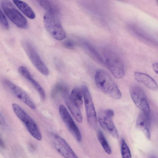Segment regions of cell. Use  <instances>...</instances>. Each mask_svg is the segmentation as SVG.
Here are the masks:
<instances>
[{
  "label": "cell",
  "instance_id": "6da1fadb",
  "mask_svg": "<svg viewBox=\"0 0 158 158\" xmlns=\"http://www.w3.org/2000/svg\"><path fill=\"white\" fill-rule=\"evenodd\" d=\"M97 87L103 93L115 99H119L121 93L116 84L109 75L102 69L97 70L95 75Z\"/></svg>",
  "mask_w": 158,
  "mask_h": 158
},
{
  "label": "cell",
  "instance_id": "7a4b0ae2",
  "mask_svg": "<svg viewBox=\"0 0 158 158\" xmlns=\"http://www.w3.org/2000/svg\"><path fill=\"white\" fill-rule=\"evenodd\" d=\"M105 64L114 77L118 79L123 78L125 75L123 63L120 55L114 50L106 48L104 50Z\"/></svg>",
  "mask_w": 158,
  "mask_h": 158
},
{
  "label": "cell",
  "instance_id": "3957f363",
  "mask_svg": "<svg viewBox=\"0 0 158 158\" xmlns=\"http://www.w3.org/2000/svg\"><path fill=\"white\" fill-rule=\"evenodd\" d=\"M13 110L18 118L24 124L30 134L38 140H41L42 135L38 127L33 119L18 104L13 103Z\"/></svg>",
  "mask_w": 158,
  "mask_h": 158
},
{
  "label": "cell",
  "instance_id": "277c9868",
  "mask_svg": "<svg viewBox=\"0 0 158 158\" xmlns=\"http://www.w3.org/2000/svg\"><path fill=\"white\" fill-rule=\"evenodd\" d=\"M44 22L46 29L55 39L60 41L66 38V33L57 15L46 12L44 16Z\"/></svg>",
  "mask_w": 158,
  "mask_h": 158
},
{
  "label": "cell",
  "instance_id": "5b68a950",
  "mask_svg": "<svg viewBox=\"0 0 158 158\" xmlns=\"http://www.w3.org/2000/svg\"><path fill=\"white\" fill-rule=\"evenodd\" d=\"M1 4L3 10L8 18L14 24L21 28L27 27L26 18L15 7L12 3L8 0H2Z\"/></svg>",
  "mask_w": 158,
  "mask_h": 158
},
{
  "label": "cell",
  "instance_id": "8992f818",
  "mask_svg": "<svg viewBox=\"0 0 158 158\" xmlns=\"http://www.w3.org/2000/svg\"><path fill=\"white\" fill-rule=\"evenodd\" d=\"M23 47L30 61L41 74L44 76L49 74V70L41 59L32 44L28 41H25L23 43Z\"/></svg>",
  "mask_w": 158,
  "mask_h": 158
},
{
  "label": "cell",
  "instance_id": "52a82bcc",
  "mask_svg": "<svg viewBox=\"0 0 158 158\" xmlns=\"http://www.w3.org/2000/svg\"><path fill=\"white\" fill-rule=\"evenodd\" d=\"M114 112L111 109L100 110L98 114V120L102 127L116 138L118 137V133L112 118Z\"/></svg>",
  "mask_w": 158,
  "mask_h": 158
},
{
  "label": "cell",
  "instance_id": "ba28073f",
  "mask_svg": "<svg viewBox=\"0 0 158 158\" xmlns=\"http://www.w3.org/2000/svg\"><path fill=\"white\" fill-rule=\"evenodd\" d=\"M50 138L55 148L64 158H78L68 143L60 136L52 133Z\"/></svg>",
  "mask_w": 158,
  "mask_h": 158
},
{
  "label": "cell",
  "instance_id": "9c48e42d",
  "mask_svg": "<svg viewBox=\"0 0 158 158\" xmlns=\"http://www.w3.org/2000/svg\"><path fill=\"white\" fill-rule=\"evenodd\" d=\"M81 90L84 99L87 122L90 126L94 127L97 123V117L91 96L88 87L86 85H82Z\"/></svg>",
  "mask_w": 158,
  "mask_h": 158
},
{
  "label": "cell",
  "instance_id": "30bf717a",
  "mask_svg": "<svg viewBox=\"0 0 158 158\" xmlns=\"http://www.w3.org/2000/svg\"><path fill=\"white\" fill-rule=\"evenodd\" d=\"M130 94L133 102L141 112L149 115L150 108L143 90L138 86H133L130 89Z\"/></svg>",
  "mask_w": 158,
  "mask_h": 158
},
{
  "label": "cell",
  "instance_id": "8fae6325",
  "mask_svg": "<svg viewBox=\"0 0 158 158\" xmlns=\"http://www.w3.org/2000/svg\"><path fill=\"white\" fill-rule=\"evenodd\" d=\"M59 112L69 131L78 141L80 142L82 139L81 133L66 108L62 105H60Z\"/></svg>",
  "mask_w": 158,
  "mask_h": 158
},
{
  "label": "cell",
  "instance_id": "7c38bea8",
  "mask_svg": "<svg viewBox=\"0 0 158 158\" xmlns=\"http://www.w3.org/2000/svg\"><path fill=\"white\" fill-rule=\"evenodd\" d=\"M3 81L5 86L18 98L31 109H35V105L32 99L21 88L8 79H4Z\"/></svg>",
  "mask_w": 158,
  "mask_h": 158
},
{
  "label": "cell",
  "instance_id": "4fadbf2b",
  "mask_svg": "<svg viewBox=\"0 0 158 158\" xmlns=\"http://www.w3.org/2000/svg\"><path fill=\"white\" fill-rule=\"evenodd\" d=\"M62 92L65 103L73 118L78 122L82 123L83 118L80 107L72 100L67 91L64 90Z\"/></svg>",
  "mask_w": 158,
  "mask_h": 158
},
{
  "label": "cell",
  "instance_id": "5bb4252c",
  "mask_svg": "<svg viewBox=\"0 0 158 158\" xmlns=\"http://www.w3.org/2000/svg\"><path fill=\"white\" fill-rule=\"evenodd\" d=\"M134 77L137 82L142 84L147 88L153 91L157 89V85L155 80L150 76L146 73L135 72Z\"/></svg>",
  "mask_w": 158,
  "mask_h": 158
},
{
  "label": "cell",
  "instance_id": "9a60e30c",
  "mask_svg": "<svg viewBox=\"0 0 158 158\" xmlns=\"http://www.w3.org/2000/svg\"><path fill=\"white\" fill-rule=\"evenodd\" d=\"M136 125V127L144 133L147 139H150L149 115L140 112L137 118Z\"/></svg>",
  "mask_w": 158,
  "mask_h": 158
},
{
  "label": "cell",
  "instance_id": "2e32d148",
  "mask_svg": "<svg viewBox=\"0 0 158 158\" xmlns=\"http://www.w3.org/2000/svg\"><path fill=\"white\" fill-rule=\"evenodd\" d=\"M14 4L28 18L34 19L35 17V14L31 8L25 2L18 0L13 1Z\"/></svg>",
  "mask_w": 158,
  "mask_h": 158
},
{
  "label": "cell",
  "instance_id": "e0dca14e",
  "mask_svg": "<svg viewBox=\"0 0 158 158\" xmlns=\"http://www.w3.org/2000/svg\"><path fill=\"white\" fill-rule=\"evenodd\" d=\"M37 2L47 12L57 15L59 10L58 7L54 3L51 1L46 0H38Z\"/></svg>",
  "mask_w": 158,
  "mask_h": 158
},
{
  "label": "cell",
  "instance_id": "ac0fdd59",
  "mask_svg": "<svg viewBox=\"0 0 158 158\" xmlns=\"http://www.w3.org/2000/svg\"><path fill=\"white\" fill-rule=\"evenodd\" d=\"M84 48L94 59L102 63L105 64L104 60L94 48L89 43L83 41L82 43Z\"/></svg>",
  "mask_w": 158,
  "mask_h": 158
},
{
  "label": "cell",
  "instance_id": "d6986e66",
  "mask_svg": "<svg viewBox=\"0 0 158 158\" xmlns=\"http://www.w3.org/2000/svg\"><path fill=\"white\" fill-rule=\"evenodd\" d=\"M70 97L72 100L79 107L83 104V93L81 89L75 87L72 90Z\"/></svg>",
  "mask_w": 158,
  "mask_h": 158
},
{
  "label": "cell",
  "instance_id": "ffe728a7",
  "mask_svg": "<svg viewBox=\"0 0 158 158\" xmlns=\"http://www.w3.org/2000/svg\"><path fill=\"white\" fill-rule=\"evenodd\" d=\"M98 139L105 151L107 154H110L112 153L111 148L107 141L103 133L100 131L97 133Z\"/></svg>",
  "mask_w": 158,
  "mask_h": 158
},
{
  "label": "cell",
  "instance_id": "44dd1931",
  "mask_svg": "<svg viewBox=\"0 0 158 158\" xmlns=\"http://www.w3.org/2000/svg\"><path fill=\"white\" fill-rule=\"evenodd\" d=\"M33 86L38 93L41 99L44 100L46 98L45 92L41 86L35 80L32 78L31 75L26 79Z\"/></svg>",
  "mask_w": 158,
  "mask_h": 158
},
{
  "label": "cell",
  "instance_id": "7402d4cb",
  "mask_svg": "<svg viewBox=\"0 0 158 158\" xmlns=\"http://www.w3.org/2000/svg\"><path fill=\"white\" fill-rule=\"evenodd\" d=\"M121 151L122 158H132L129 147L124 139L121 140Z\"/></svg>",
  "mask_w": 158,
  "mask_h": 158
},
{
  "label": "cell",
  "instance_id": "603a6c76",
  "mask_svg": "<svg viewBox=\"0 0 158 158\" xmlns=\"http://www.w3.org/2000/svg\"><path fill=\"white\" fill-rule=\"evenodd\" d=\"M0 24L4 28L8 29L9 24L4 14L0 9Z\"/></svg>",
  "mask_w": 158,
  "mask_h": 158
},
{
  "label": "cell",
  "instance_id": "cb8c5ba5",
  "mask_svg": "<svg viewBox=\"0 0 158 158\" xmlns=\"http://www.w3.org/2000/svg\"><path fill=\"white\" fill-rule=\"evenodd\" d=\"M63 45L66 48L69 49H73L75 48V43L72 40H67L64 41Z\"/></svg>",
  "mask_w": 158,
  "mask_h": 158
},
{
  "label": "cell",
  "instance_id": "d4e9b609",
  "mask_svg": "<svg viewBox=\"0 0 158 158\" xmlns=\"http://www.w3.org/2000/svg\"><path fill=\"white\" fill-rule=\"evenodd\" d=\"M6 124V122L5 118L0 111V126L3 127L5 126Z\"/></svg>",
  "mask_w": 158,
  "mask_h": 158
},
{
  "label": "cell",
  "instance_id": "484cf974",
  "mask_svg": "<svg viewBox=\"0 0 158 158\" xmlns=\"http://www.w3.org/2000/svg\"><path fill=\"white\" fill-rule=\"evenodd\" d=\"M152 67L155 72L157 74L158 71V65L157 63L155 62L153 63L152 65Z\"/></svg>",
  "mask_w": 158,
  "mask_h": 158
},
{
  "label": "cell",
  "instance_id": "4316f807",
  "mask_svg": "<svg viewBox=\"0 0 158 158\" xmlns=\"http://www.w3.org/2000/svg\"><path fill=\"white\" fill-rule=\"evenodd\" d=\"M5 147L4 143L0 137V147L2 148H5Z\"/></svg>",
  "mask_w": 158,
  "mask_h": 158
},
{
  "label": "cell",
  "instance_id": "83f0119b",
  "mask_svg": "<svg viewBox=\"0 0 158 158\" xmlns=\"http://www.w3.org/2000/svg\"><path fill=\"white\" fill-rule=\"evenodd\" d=\"M149 158H156V157L153 156H151Z\"/></svg>",
  "mask_w": 158,
  "mask_h": 158
}]
</instances>
